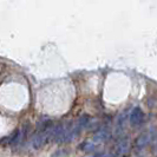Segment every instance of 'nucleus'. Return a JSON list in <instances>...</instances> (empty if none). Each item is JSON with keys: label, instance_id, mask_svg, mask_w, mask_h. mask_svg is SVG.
Masks as SVG:
<instances>
[{"label": "nucleus", "instance_id": "nucleus-2", "mask_svg": "<svg viewBox=\"0 0 157 157\" xmlns=\"http://www.w3.org/2000/svg\"><path fill=\"white\" fill-rule=\"evenodd\" d=\"M52 126L48 128L47 130L39 131L38 135L34 137V140H33V142H32V147H33L34 149H40L43 145H45L47 142L50 141V134H51V129H52Z\"/></svg>", "mask_w": 157, "mask_h": 157}, {"label": "nucleus", "instance_id": "nucleus-5", "mask_svg": "<svg viewBox=\"0 0 157 157\" xmlns=\"http://www.w3.org/2000/svg\"><path fill=\"white\" fill-rule=\"evenodd\" d=\"M150 140H151V131L147 130V131H143L136 140V147L138 149H143L144 147H147L150 143Z\"/></svg>", "mask_w": 157, "mask_h": 157}, {"label": "nucleus", "instance_id": "nucleus-6", "mask_svg": "<svg viewBox=\"0 0 157 157\" xmlns=\"http://www.w3.org/2000/svg\"><path fill=\"white\" fill-rule=\"evenodd\" d=\"M110 137V130L108 128H102L99 129L96 134L94 135V143H99V142H105Z\"/></svg>", "mask_w": 157, "mask_h": 157}, {"label": "nucleus", "instance_id": "nucleus-7", "mask_svg": "<svg viewBox=\"0 0 157 157\" xmlns=\"http://www.w3.org/2000/svg\"><path fill=\"white\" fill-rule=\"evenodd\" d=\"M76 123H77V125L79 126V129L83 130V129H85V128L91 123V118H90L89 115H83V116L79 117V119Z\"/></svg>", "mask_w": 157, "mask_h": 157}, {"label": "nucleus", "instance_id": "nucleus-3", "mask_svg": "<svg viewBox=\"0 0 157 157\" xmlns=\"http://www.w3.org/2000/svg\"><path fill=\"white\" fill-rule=\"evenodd\" d=\"M130 149V143H129V138L124 136V137H121L117 141L116 145H115V151L118 156H123L125 155L126 152Z\"/></svg>", "mask_w": 157, "mask_h": 157}, {"label": "nucleus", "instance_id": "nucleus-4", "mask_svg": "<svg viewBox=\"0 0 157 157\" xmlns=\"http://www.w3.org/2000/svg\"><path fill=\"white\" fill-rule=\"evenodd\" d=\"M126 119H128V112H126V111H123V112L118 116V119H117V122H116V126H115V136H116V137L122 135L123 129H124V125H125Z\"/></svg>", "mask_w": 157, "mask_h": 157}, {"label": "nucleus", "instance_id": "nucleus-8", "mask_svg": "<svg viewBox=\"0 0 157 157\" xmlns=\"http://www.w3.org/2000/svg\"><path fill=\"white\" fill-rule=\"evenodd\" d=\"M79 148H80V150H83L85 152H94V149H96V144L91 141H85L79 145Z\"/></svg>", "mask_w": 157, "mask_h": 157}, {"label": "nucleus", "instance_id": "nucleus-1", "mask_svg": "<svg viewBox=\"0 0 157 157\" xmlns=\"http://www.w3.org/2000/svg\"><path fill=\"white\" fill-rule=\"evenodd\" d=\"M128 118H129L131 125L138 126L144 122L145 115H144V112L142 110V108H140V106H134V108L130 110V112H129Z\"/></svg>", "mask_w": 157, "mask_h": 157}, {"label": "nucleus", "instance_id": "nucleus-9", "mask_svg": "<svg viewBox=\"0 0 157 157\" xmlns=\"http://www.w3.org/2000/svg\"><path fill=\"white\" fill-rule=\"evenodd\" d=\"M20 137H21V131H19V130L14 131V134L12 135L10 137V140H8V144H17V143H19Z\"/></svg>", "mask_w": 157, "mask_h": 157}]
</instances>
